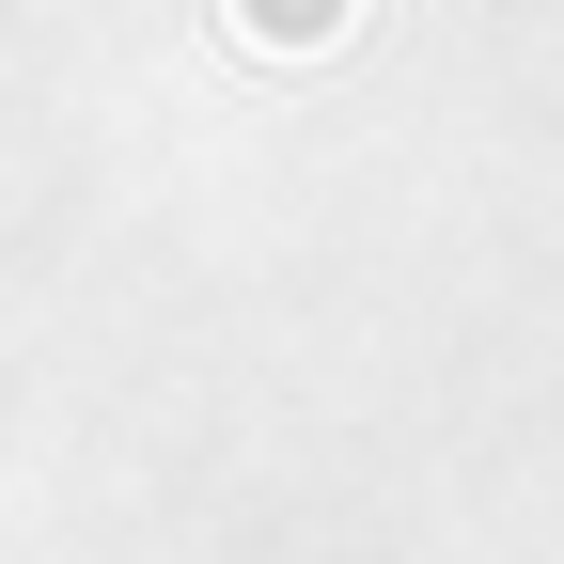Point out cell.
Listing matches in <instances>:
<instances>
[{
	"mask_svg": "<svg viewBox=\"0 0 564 564\" xmlns=\"http://www.w3.org/2000/svg\"><path fill=\"white\" fill-rule=\"evenodd\" d=\"M267 32H345V0H251Z\"/></svg>",
	"mask_w": 564,
	"mask_h": 564,
	"instance_id": "6da1fadb",
	"label": "cell"
}]
</instances>
